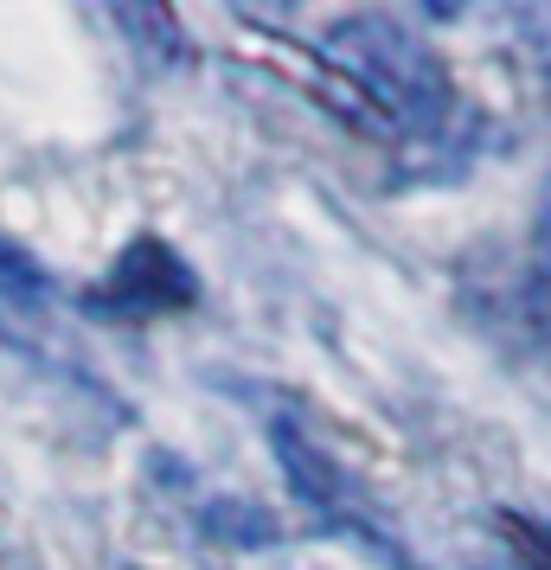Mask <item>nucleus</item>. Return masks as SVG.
<instances>
[{"instance_id": "obj_1", "label": "nucleus", "mask_w": 551, "mask_h": 570, "mask_svg": "<svg viewBox=\"0 0 551 570\" xmlns=\"http://www.w3.org/2000/svg\"><path fill=\"white\" fill-rule=\"evenodd\" d=\"M193 302H199V276L180 263L167 237H135L116 257V269L83 295V308L104 321H155V314H180Z\"/></svg>"}, {"instance_id": "obj_3", "label": "nucleus", "mask_w": 551, "mask_h": 570, "mask_svg": "<svg viewBox=\"0 0 551 570\" xmlns=\"http://www.w3.org/2000/svg\"><path fill=\"white\" fill-rule=\"evenodd\" d=\"M206 532L218 544H232V551H263V544H276V519L263 507H244V500H211Z\"/></svg>"}, {"instance_id": "obj_2", "label": "nucleus", "mask_w": 551, "mask_h": 570, "mask_svg": "<svg viewBox=\"0 0 551 570\" xmlns=\"http://www.w3.org/2000/svg\"><path fill=\"white\" fill-rule=\"evenodd\" d=\"M341 52L392 116L423 122V116L443 109V97H449L443 71H436V58L423 52L417 39H404L392 27H341Z\"/></svg>"}, {"instance_id": "obj_4", "label": "nucleus", "mask_w": 551, "mask_h": 570, "mask_svg": "<svg viewBox=\"0 0 551 570\" xmlns=\"http://www.w3.org/2000/svg\"><path fill=\"white\" fill-rule=\"evenodd\" d=\"M532 250H539V283L551 288V186H545V206H539V232H532Z\"/></svg>"}]
</instances>
